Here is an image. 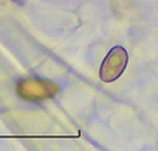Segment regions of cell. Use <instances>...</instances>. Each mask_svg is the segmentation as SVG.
<instances>
[{"label":"cell","instance_id":"cell-2","mask_svg":"<svg viewBox=\"0 0 158 151\" xmlns=\"http://www.w3.org/2000/svg\"><path fill=\"white\" fill-rule=\"evenodd\" d=\"M17 92L21 98L28 99V100H38L44 98H51L58 92L54 83L47 82V81H40V79H24L20 81L17 85Z\"/></svg>","mask_w":158,"mask_h":151},{"label":"cell","instance_id":"cell-1","mask_svg":"<svg viewBox=\"0 0 158 151\" xmlns=\"http://www.w3.org/2000/svg\"><path fill=\"white\" fill-rule=\"evenodd\" d=\"M127 66V52L122 47L114 48L107 54L102 66H100V78L105 82H113L123 73Z\"/></svg>","mask_w":158,"mask_h":151},{"label":"cell","instance_id":"cell-3","mask_svg":"<svg viewBox=\"0 0 158 151\" xmlns=\"http://www.w3.org/2000/svg\"><path fill=\"white\" fill-rule=\"evenodd\" d=\"M13 2H17V3H23V0H13Z\"/></svg>","mask_w":158,"mask_h":151}]
</instances>
